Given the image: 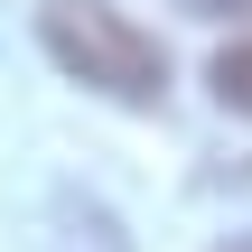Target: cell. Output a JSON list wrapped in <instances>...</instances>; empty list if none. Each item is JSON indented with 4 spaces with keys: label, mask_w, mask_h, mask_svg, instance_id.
Masks as SVG:
<instances>
[{
    "label": "cell",
    "mask_w": 252,
    "mask_h": 252,
    "mask_svg": "<svg viewBox=\"0 0 252 252\" xmlns=\"http://www.w3.org/2000/svg\"><path fill=\"white\" fill-rule=\"evenodd\" d=\"M37 37H47V56H56L84 94H103V103L150 112V103L168 94V47H159L140 19H122L112 0H47V9H37Z\"/></svg>",
    "instance_id": "cell-1"
},
{
    "label": "cell",
    "mask_w": 252,
    "mask_h": 252,
    "mask_svg": "<svg viewBox=\"0 0 252 252\" xmlns=\"http://www.w3.org/2000/svg\"><path fill=\"white\" fill-rule=\"evenodd\" d=\"M206 84H215L224 112H243V122H252V37H243V47H224V56L206 65Z\"/></svg>",
    "instance_id": "cell-2"
},
{
    "label": "cell",
    "mask_w": 252,
    "mask_h": 252,
    "mask_svg": "<svg viewBox=\"0 0 252 252\" xmlns=\"http://www.w3.org/2000/svg\"><path fill=\"white\" fill-rule=\"evenodd\" d=\"M187 19H252V0H178Z\"/></svg>",
    "instance_id": "cell-3"
},
{
    "label": "cell",
    "mask_w": 252,
    "mask_h": 252,
    "mask_svg": "<svg viewBox=\"0 0 252 252\" xmlns=\"http://www.w3.org/2000/svg\"><path fill=\"white\" fill-rule=\"evenodd\" d=\"M224 252H252V234H243V243H224Z\"/></svg>",
    "instance_id": "cell-4"
}]
</instances>
